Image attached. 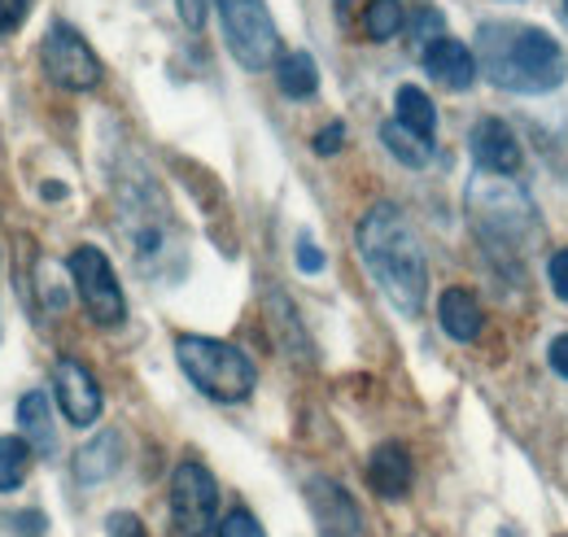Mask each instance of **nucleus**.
<instances>
[{"instance_id":"15","label":"nucleus","mask_w":568,"mask_h":537,"mask_svg":"<svg viewBox=\"0 0 568 537\" xmlns=\"http://www.w3.org/2000/svg\"><path fill=\"white\" fill-rule=\"evenodd\" d=\"M18 428H22V442L36 450V455H53L58 450V428H53V406L49 398L40 394V389H31V394H22V403H18Z\"/></svg>"},{"instance_id":"12","label":"nucleus","mask_w":568,"mask_h":537,"mask_svg":"<svg viewBox=\"0 0 568 537\" xmlns=\"http://www.w3.org/2000/svg\"><path fill=\"white\" fill-rule=\"evenodd\" d=\"M412 476H416L412 472V455L398 442H385V446L372 450V459H367V485H372V494L398 503V498H407Z\"/></svg>"},{"instance_id":"28","label":"nucleus","mask_w":568,"mask_h":537,"mask_svg":"<svg viewBox=\"0 0 568 537\" xmlns=\"http://www.w3.org/2000/svg\"><path fill=\"white\" fill-rule=\"evenodd\" d=\"M547 358H551V367L568 381V333L551 341V354H547Z\"/></svg>"},{"instance_id":"22","label":"nucleus","mask_w":568,"mask_h":537,"mask_svg":"<svg viewBox=\"0 0 568 537\" xmlns=\"http://www.w3.org/2000/svg\"><path fill=\"white\" fill-rule=\"evenodd\" d=\"M105 537H149V534H144L141 516H132V511H114V516L105 520Z\"/></svg>"},{"instance_id":"24","label":"nucleus","mask_w":568,"mask_h":537,"mask_svg":"<svg viewBox=\"0 0 568 537\" xmlns=\"http://www.w3.org/2000/svg\"><path fill=\"white\" fill-rule=\"evenodd\" d=\"M175 4H180V22H184L189 31H202V27H206L211 0H175Z\"/></svg>"},{"instance_id":"4","label":"nucleus","mask_w":568,"mask_h":537,"mask_svg":"<svg viewBox=\"0 0 568 537\" xmlns=\"http://www.w3.org/2000/svg\"><path fill=\"white\" fill-rule=\"evenodd\" d=\"M223 18L227 53L245 70H267L281 62V31L272 22L267 0H214Z\"/></svg>"},{"instance_id":"30","label":"nucleus","mask_w":568,"mask_h":537,"mask_svg":"<svg viewBox=\"0 0 568 537\" xmlns=\"http://www.w3.org/2000/svg\"><path fill=\"white\" fill-rule=\"evenodd\" d=\"M565 22H568V0H565Z\"/></svg>"},{"instance_id":"29","label":"nucleus","mask_w":568,"mask_h":537,"mask_svg":"<svg viewBox=\"0 0 568 537\" xmlns=\"http://www.w3.org/2000/svg\"><path fill=\"white\" fill-rule=\"evenodd\" d=\"M13 525H18V529H27V534H40V529H44V520H40V516H18Z\"/></svg>"},{"instance_id":"7","label":"nucleus","mask_w":568,"mask_h":537,"mask_svg":"<svg viewBox=\"0 0 568 537\" xmlns=\"http://www.w3.org/2000/svg\"><path fill=\"white\" fill-rule=\"evenodd\" d=\"M40 62H44V74L67 92H92V88H101V74H105L101 58L92 53V44L71 22H49V31L40 40Z\"/></svg>"},{"instance_id":"26","label":"nucleus","mask_w":568,"mask_h":537,"mask_svg":"<svg viewBox=\"0 0 568 537\" xmlns=\"http://www.w3.org/2000/svg\"><path fill=\"white\" fill-rule=\"evenodd\" d=\"M342 144H346V128H342V123H328L324 132L315 135V153H320V158H333Z\"/></svg>"},{"instance_id":"5","label":"nucleus","mask_w":568,"mask_h":537,"mask_svg":"<svg viewBox=\"0 0 568 537\" xmlns=\"http://www.w3.org/2000/svg\"><path fill=\"white\" fill-rule=\"evenodd\" d=\"M67 271H71L74 293H79V302H83V311H88L92 324L119 328V324L128 320V297H123V288H119V275H114L110 259H105L97 245L71 250Z\"/></svg>"},{"instance_id":"6","label":"nucleus","mask_w":568,"mask_h":537,"mask_svg":"<svg viewBox=\"0 0 568 537\" xmlns=\"http://www.w3.org/2000/svg\"><path fill=\"white\" fill-rule=\"evenodd\" d=\"M171 525L180 537H211L219 529V485L202 459L171 472Z\"/></svg>"},{"instance_id":"2","label":"nucleus","mask_w":568,"mask_h":537,"mask_svg":"<svg viewBox=\"0 0 568 537\" xmlns=\"http://www.w3.org/2000/svg\"><path fill=\"white\" fill-rule=\"evenodd\" d=\"M477 58L490 83L507 92H556L568 74V58L556 36L542 27H481L477 36Z\"/></svg>"},{"instance_id":"8","label":"nucleus","mask_w":568,"mask_h":537,"mask_svg":"<svg viewBox=\"0 0 568 537\" xmlns=\"http://www.w3.org/2000/svg\"><path fill=\"white\" fill-rule=\"evenodd\" d=\"M306 494V507H311V520L324 537H358L363 534V516H358V503L351 498L346 485H337L333 476H311L302 485Z\"/></svg>"},{"instance_id":"1","label":"nucleus","mask_w":568,"mask_h":537,"mask_svg":"<svg viewBox=\"0 0 568 537\" xmlns=\"http://www.w3.org/2000/svg\"><path fill=\"white\" fill-rule=\"evenodd\" d=\"M355 245L363 254V267L372 271V280L381 284V293L403 315H420L428 293V263L407 214L394 202H376L358 219Z\"/></svg>"},{"instance_id":"19","label":"nucleus","mask_w":568,"mask_h":537,"mask_svg":"<svg viewBox=\"0 0 568 537\" xmlns=\"http://www.w3.org/2000/svg\"><path fill=\"white\" fill-rule=\"evenodd\" d=\"M381 140H385V149L403 162V166H412V171H420V166H428V153H433V144L428 140H420V135H412L398 119L394 123H385L381 128Z\"/></svg>"},{"instance_id":"17","label":"nucleus","mask_w":568,"mask_h":537,"mask_svg":"<svg viewBox=\"0 0 568 537\" xmlns=\"http://www.w3.org/2000/svg\"><path fill=\"white\" fill-rule=\"evenodd\" d=\"M394 119H398L412 135H420V140L433 144V132H437V110H433V101H428L416 83H403V88L394 92Z\"/></svg>"},{"instance_id":"23","label":"nucleus","mask_w":568,"mask_h":537,"mask_svg":"<svg viewBox=\"0 0 568 537\" xmlns=\"http://www.w3.org/2000/svg\"><path fill=\"white\" fill-rule=\"evenodd\" d=\"M27 9H31V0H0V36L18 31L27 22Z\"/></svg>"},{"instance_id":"13","label":"nucleus","mask_w":568,"mask_h":537,"mask_svg":"<svg viewBox=\"0 0 568 537\" xmlns=\"http://www.w3.org/2000/svg\"><path fill=\"white\" fill-rule=\"evenodd\" d=\"M437 324H442V333L450 336V341H459V345L477 341V336H481V324H486L477 293L464 288V284L446 288V293L437 297Z\"/></svg>"},{"instance_id":"9","label":"nucleus","mask_w":568,"mask_h":537,"mask_svg":"<svg viewBox=\"0 0 568 537\" xmlns=\"http://www.w3.org/2000/svg\"><path fill=\"white\" fill-rule=\"evenodd\" d=\"M53 398H58L62 415L71 419L74 428H92L101 419V406H105L97 376L79 358H58L53 363Z\"/></svg>"},{"instance_id":"20","label":"nucleus","mask_w":568,"mask_h":537,"mask_svg":"<svg viewBox=\"0 0 568 537\" xmlns=\"http://www.w3.org/2000/svg\"><path fill=\"white\" fill-rule=\"evenodd\" d=\"M27 472H31V446L22 437H0V494L22 489Z\"/></svg>"},{"instance_id":"10","label":"nucleus","mask_w":568,"mask_h":537,"mask_svg":"<svg viewBox=\"0 0 568 537\" xmlns=\"http://www.w3.org/2000/svg\"><path fill=\"white\" fill-rule=\"evenodd\" d=\"M468 153L486 175H516L520 171V140L503 119H481L468 132Z\"/></svg>"},{"instance_id":"27","label":"nucleus","mask_w":568,"mask_h":537,"mask_svg":"<svg viewBox=\"0 0 568 537\" xmlns=\"http://www.w3.org/2000/svg\"><path fill=\"white\" fill-rule=\"evenodd\" d=\"M297 267L311 271V275H315V271H324V254L315 250V241H311V236H302V241H297Z\"/></svg>"},{"instance_id":"21","label":"nucleus","mask_w":568,"mask_h":537,"mask_svg":"<svg viewBox=\"0 0 568 537\" xmlns=\"http://www.w3.org/2000/svg\"><path fill=\"white\" fill-rule=\"evenodd\" d=\"M219 537H267V534H263V525H258V516L250 507H232L219 520Z\"/></svg>"},{"instance_id":"14","label":"nucleus","mask_w":568,"mask_h":537,"mask_svg":"<svg viewBox=\"0 0 568 537\" xmlns=\"http://www.w3.org/2000/svg\"><path fill=\"white\" fill-rule=\"evenodd\" d=\"M119 464H123V437L119 433H97L88 446H79L74 476H79V485H101L119 472Z\"/></svg>"},{"instance_id":"16","label":"nucleus","mask_w":568,"mask_h":537,"mask_svg":"<svg viewBox=\"0 0 568 537\" xmlns=\"http://www.w3.org/2000/svg\"><path fill=\"white\" fill-rule=\"evenodd\" d=\"M276 83H281V92L288 101H311V97L320 92V67H315V58H311L306 49L281 53V62H276Z\"/></svg>"},{"instance_id":"25","label":"nucleus","mask_w":568,"mask_h":537,"mask_svg":"<svg viewBox=\"0 0 568 537\" xmlns=\"http://www.w3.org/2000/svg\"><path fill=\"white\" fill-rule=\"evenodd\" d=\"M547 275H551V288H556V297H560V302H568V250L551 254V263H547Z\"/></svg>"},{"instance_id":"11","label":"nucleus","mask_w":568,"mask_h":537,"mask_svg":"<svg viewBox=\"0 0 568 537\" xmlns=\"http://www.w3.org/2000/svg\"><path fill=\"white\" fill-rule=\"evenodd\" d=\"M425 70L433 83H442L450 92H464L477 79V58H473V49L464 40L437 36V40H425Z\"/></svg>"},{"instance_id":"3","label":"nucleus","mask_w":568,"mask_h":537,"mask_svg":"<svg viewBox=\"0 0 568 537\" xmlns=\"http://www.w3.org/2000/svg\"><path fill=\"white\" fill-rule=\"evenodd\" d=\"M175 363L180 372L211 398V403H245L258 385V372L250 363L245 349H236L232 341H214V336L184 333L175 336Z\"/></svg>"},{"instance_id":"18","label":"nucleus","mask_w":568,"mask_h":537,"mask_svg":"<svg viewBox=\"0 0 568 537\" xmlns=\"http://www.w3.org/2000/svg\"><path fill=\"white\" fill-rule=\"evenodd\" d=\"M403 22H407L403 0H367V4H363V36L376 40V44L394 40V36L403 31Z\"/></svg>"}]
</instances>
